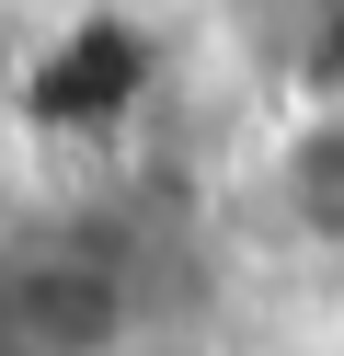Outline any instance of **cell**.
<instances>
[{"mask_svg": "<svg viewBox=\"0 0 344 356\" xmlns=\"http://www.w3.org/2000/svg\"><path fill=\"white\" fill-rule=\"evenodd\" d=\"M252 207H264V230L287 241L310 276L344 287V81L333 92H298L287 115L264 127V149H252Z\"/></svg>", "mask_w": 344, "mask_h": 356, "instance_id": "obj_1", "label": "cell"}, {"mask_svg": "<svg viewBox=\"0 0 344 356\" xmlns=\"http://www.w3.org/2000/svg\"><path fill=\"white\" fill-rule=\"evenodd\" d=\"M126 299L92 253H12L0 264V356H115Z\"/></svg>", "mask_w": 344, "mask_h": 356, "instance_id": "obj_2", "label": "cell"}]
</instances>
